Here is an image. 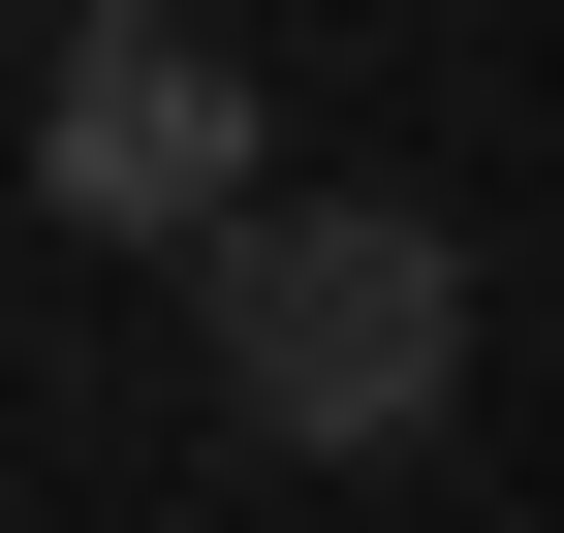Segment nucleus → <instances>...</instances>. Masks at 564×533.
Returning a JSON list of instances; mask_svg holds the SVG:
<instances>
[{
	"instance_id": "obj_3",
	"label": "nucleus",
	"mask_w": 564,
	"mask_h": 533,
	"mask_svg": "<svg viewBox=\"0 0 564 533\" xmlns=\"http://www.w3.org/2000/svg\"><path fill=\"white\" fill-rule=\"evenodd\" d=\"M63 32H188V0H63Z\"/></svg>"
},
{
	"instance_id": "obj_1",
	"label": "nucleus",
	"mask_w": 564,
	"mask_h": 533,
	"mask_svg": "<svg viewBox=\"0 0 564 533\" xmlns=\"http://www.w3.org/2000/svg\"><path fill=\"white\" fill-rule=\"evenodd\" d=\"M188 346H220V439L377 471V439H440V377H470V251L408 220V188H251V220L188 251Z\"/></svg>"
},
{
	"instance_id": "obj_2",
	"label": "nucleus",
	"mask_w": 564,
	"mask_h": 533,
	"mask_svg": "<svg viewBox=\"0 0 564 533\" xmlns=\"http://www.w3.org/2000/svg\"><path fill=\"white\" fill-rule=\"evenodd\" d=\"M32 220H95V251H220V220H251V63H220V0L32 63Z\"/></svg>"
}]
</instances>
